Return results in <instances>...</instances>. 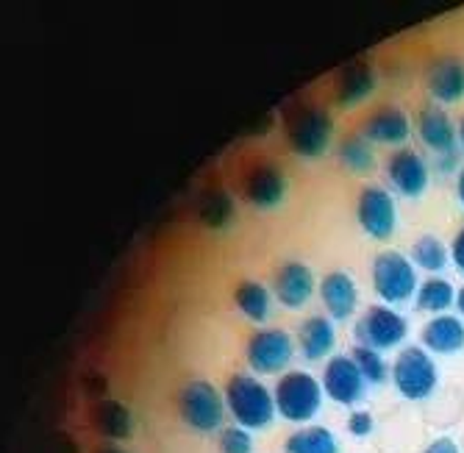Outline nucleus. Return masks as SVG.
Segmentation results:
<instances>
[{"label":"nucleus","instance_id":"nucleus-30","mask_svg":"<svg viewBox=\"0 0 464 453\" xmlns=\"http://www.w3.org/2000/svg\"><path fill=\"white\" fill-rule=\"evenodd\" d=\"M372 415L370 411H351V418H348V431L353 434V437H359V439H364V437H370L372 434Z\"/></svg>","mask_w":464,"mask_h":453},{"label":"nucleus","instance_id":"nucleus-3","mask_svg":"<svg viewBox=\"0 0 464 453\" xmlns=\"http://www.w3.org/2000/svg\"><path fill=\"white\" fill-rule=\"evenodd\" d=\"M334 137V120L320 106H295L286 120V142L289 150L304 159L325 156Z\"/></svg>","mask_w":464,"mask_h":453},{"label":"nucleus","instance_id":"nucleus-4","mask_svg":"<svg viewBox=\"0 0 464 453\" xmlns=\"http://www.w3.org/2000/svg\"><path fill=\"white\" fill-rule=\"evenodd\" d=\"M179 411L181 420L198 431V434H215L223 431V420H226V398L218 392V387L212 381H189L181 395H179Z\"/></svg>","mask_w":464,"mask_h":453},{"label":"nucleus","instance_id":"nucleus-22","mask_svg":"<svg viewBox=\"0 0 464 453\" xmlns=\"http://www.w3.org/2000/svg\"><path fill=\"white\" fill-rule=\"evenodd\" d=\"M270 290L259 281H242L234 290V304L237 309L253 320V323H265L270 317Z\"/></svg>","mask_w":464,"mask_h":453},{"label":"nucleus","instance_id":"nucleus-13","mask_svg":"<svg viewBox=\"0 0 464 453\" xmlns=\"http://www.w3.org/2000/svg\"><path fill=\"white\" fill-rule=\"evenodd\" d=\"M245 200L259 212L278 209L286 198V176L281 173L278 164H259L245 176L242 184Z\"/></svg>","mask_w":464,"mask_h":453},{"label":"nucleus","instance_id":"nucleus-8","mask_svg":"<svg viewBox=\"0 0 464 453\" xmlns=\"http://www.w3.org/2000/svg\"><path fill=\"white\" fill-rule=\"evenodd\" d=\"M292 353H295V342L284 328H259L256 334H250L245 351L250 370L259 376H276V373L284 376V370L292 361Z\"/></svg>","mask_w":464,"mask_h":453},{"label":"nucleus","instance_id":"nucleus-31","mask_svg":"<svg viewBox=\"0 0 464 453\" xmlns=\"http://www.w3.org/2000/svg\"><path fill=\"white\" fill-rule=\"evenodd\" d=\"M450 262L456 265L459 273H464V228L456 234V239L450 245Z\"/></svg>","mask_w":464,"mask_h":453},{"label":"nucleus","instance_id":"nucleus-26","mask_svg":"<svg viewBox=\"0 0 464 453\" xmlns=\"http://www.w3.org/2000/svg\"><path fill=\"white\" fill-rule=\"evenodd\" d=\"M453 304H456V290L445 278H429L417 286V309L420 312L445 314Z\"/></svg>","mask_w":464,"mask_h":453},{"label":"nucleus","instance_id":"nucleus-33","mask_svg":"<svg viewBox=\"0 0 464 453\" xmlns=\"http://www.w3.org/2000/svg\"><path fill=\"white\" fill-rule=\"evenodd\" d=\"M456 198H459V203L464 206V168L459 170V178H456Z\"/></svg>","mask_w":464,"mask_h":453},{"label":"nucleus","instance_id":"nucleus-16","mask_svg":"<svg viewBox=\"0 0 464 453\" xmlns=\"http://www.w3.org/2000/svg\"><path fill=\"white\" fill-rule=\"evenodd\" d=\"M362 137L372 145H406L411 137V120L398 106H382L364 120Z\"/></svg>","mask_w":464,"mask_h":453},{"label":"nucleus","instance_id":"nucleus-19","mask_svg":"<svg viewBox=\"0 0 464 453\" xmlns=\"http://www.w3.org/2000/svg\"><path fill=\"white\" fill-rule=\"evenodd\" d=\"M420 340H423V348L429 353H442V356L459 353L464 348V323L453 314H437L434 320L426 323Z\"/></svg>","mask_w":464,"mask_h":453},{"label":"nucleus","instance_id":"nucleus-24","mask_svg":"<svg viewBox=\"0 0 464 453\" xmlns=\"http://www.w3.org/2000/svg\"><path fill=\"white\" fill-rule=\"evenodd\" d=\"M340 161L343 168L353 176H367L375 170V150H372V142H367L359 134H348L343 142H340Z\"/></svg>","mask_w":464,"mask_h":453},{"label":"nucleus","instance_id":"nucleus-7","mask_svg":"<svg viewBox=\"0 0 464 453\" xmlns=\"http://www.w3.org/2000/svg\"><path fill=\"white\" fill-rule=\"evenodd\" d=\"M406 334H409V320L387 304L370 306L353 328L356 342L378 353L398 348L406 340Z\"/></svg>","mask_w":464,"mask_h":453},{"label":"nucleus","instance_id":"nucleus-28","mask_svg":"<svg viewBox=\"0 0 464 453\" xmlns=\"http://www.w3.org/2000/svg\"><path fill=\"white\" fill-rule=\"evenodd\" d=\"M234 217V200L223 192H215L206 198V206H203V220L212 226V228H223L226 223H231Z\"/></svg>","mask_w":464,"mask_h":453},{"label":"nucleus","instance_id":"nucleus-18","mask_svg":"<svg viewBox=\"0 0 464 453\" xmlns=\"http://www.w3.org/2000/svg\"><path fill=\"white\" fill-rule=\"evenodd\" d=\"M334 345H336V328L334 320L325 314H312L298 328V348L306 361H320L331 356Z\"/></svg>","mask_w":464,"mask_h":453},{"label":"nucleus","instance_id":"nucleus-6","mask_svg":"<svg viewBox=\"0 0 464 453\" xmlns=\"http://www.w3.org/2000/svg\"><path fill=\"white\" fill-rule=\"evenodd\" d=\"M417 270L401 251H382L372 259V290L387 306H398L417 295Z\"/></svg>","mask_w":464,"mask_h":453},{"label":"nucleus","instance_id":"nucleus-32","mask_svg":"<svg viewBox=\"0 0 464 453\" xmlns=\"http://www.w3.org/2000/svg\"><path fill=\"white\" fill-rule=\"evenodd\" d=\"M423 453H459V445H456L450 437H440V439H434Z\"/></svg>","mask_w":464,"mask_h":453},{"label":"nucleus","instance_id":"nucleus-10","mask_svg":"<svg viewBox=\"0 0 464 453\" xmlns=\"http://www.w3.org/2000/svg\"><path fill=\"white\" fill-rule=\"evenodd\" d=\"M367 381L362 376V370L356 367V361L345 353L340 356H331L325 370H323V392L334 400V403H343V406H353L364 398Z\"/></svg>","mask_w":464,"mask_h":453},{"label":"nucleus","instance_id":"nucleus-29","mask_svg":"<svg viewBox=\"0 0 464 453\" xmlns=\"http://www.w3.org/2000/svg\"><path fill=\"white\" fill-rule=\"evenodd\" d=\"M256 442H253V434L242 426H228L220 431L218 437V450L220 453H253Z\"/></svg>","mask_w":464,"mask_h":453},{"label":"nucleus","instance_id":"nucleus-9","mask_svg":"<svg viewBox=\"0 0 464 453\" xmlns=\"http://www.w3.org/2000/svg\"><path fill=\"white\" fill-rule=\"evenodd\" d=\"M356 220L370 239H392L398 226V206L392 192L384 187H364L356 200Z\"/></svg>","mask_w":464,"mask_h":453},{"label":"nucleus","instance_id":"nucleus-15","mask_svg":"<svg viewBox=\"0 0 464 453\" xmlns=\"http://www.w3.org/2000/svg\"><path fill=\"white\" fill-rule=\"evenodd\" d=\"M320 301L334 323H345L359 306L356 281L348 270H334L320 281Z\"/></svg>","mask_w":464,"mask_h":453},{"label":"nucleus","instance_id":"nucleus-34","mask_svg":"<svg viewBox=\"0 0 464 453\" xmlns=\"http://www.w3.org/2000/svg\"><path fill=\"white\" fill-rule=\"evenodd\" d=\"M456 309H459V314L464 317V286H459V290H456V304H453Z\"/></svg>","mask_w":464,"mask_h":453},{"label":"nucleus","instance_id":"nucleus-11","mask_svg":"<svg viewBox=\"0 0 464 453\" xmlns=\"http://www.w3.org/2000/svg\"><path fill=\"white\" fill-rule=\"evenodd\" d=\"M273 295L284 309H292V312L304 309L314 295V273H312V267L306 262H301V259L284 262L273 275Z\"/></svg>","mask_w":464,"mask_h":453},{"label":"nucleus","instance_id":"nucleus-36","mask_svg":"<svg viewBox=\"0 0 464 453\" xmlns=\"http://www.w3.org/2000/svg\"><path fill=\"white\" fill-rule=\"evenodd\" d=\"M459 145L464 148V117H461V122H459Z\"/></svg>","mask_w":464,"mask_h":453},{"label":"nucleus","instance_id":"nucleus-12","mask_svg":"<svg viewBox=\"0 0 464 453\" xmlns=\"http://www.w3.org/2000/svg\"><path fill=\"white\" fill-rule=\"evenodd\" d=\"M417 137L431 153L442 159V164L456 161V148H459V131L440 106H426L420 109L417 117Z\"/></svg>","mask_w":464,"mask_h":453},{"label":"nucleus","instance_id":"nucleus-25","mask_svg":"<svg viewBox=\"0 0 464 453\" xmlns=\"http://www.w3.org/2000/svg\"><path fill=\"white\" fill-rule=\"evenodd\" d=\"M411 265L414 267H423L426 273H440L448 267V248H445V242L434 234H423L420 239H414L411 245V254H409Z\"/></svg>","mask_w":464,"mask_h":453},{"label":"nucleus","instance_id":"nucleus-20","mask_svg":"<svg viewBox=\"0 0 464 453\" xmlns=\"http://www.w3.org/2000/svg\"><path fill=\"white\" fill-rule=\"evenodd\" d=\"M372 90H375V72L364 62H353L343 67L340 78H336V98H340L343 109L362 103L364 98L372 95Z\"/></svg>","mask_w":464,"mask_h":453},{"label":"nucleus","instance_id":"nucleus-17","mask_svg":"<svg viewBox=\"0 0 464 453\" xmlns=\"http://www.w3.org/2000/svg\"><path fill=\"white\" fill-rule=\"evenodd\" d=\"M426 87L440 103H459L464 98V62L456 56H440L426 70Z\"/></svg>","mask_w":464,"mask_h":453},{"label":"nucleus","instance_id":"nucleus-27","mask_svg":"<svg viewBox=\"0 0 464 453\" xmlns=\"http://www.w3.org/2000/svg\"><path fill=\"white\" fill-rule=\"evenodd\" d=\"M351 359L356 361V367L362 370V376H364V381L367 384H384L387 379H390V364L384 361V356L378 353V351H372V348H364V345H356L353 351H351Z\"/></svg>","mask_w":464,"mask_h":453},{"label":"nucleus","instance_id":"nucleus-1","mask_svg":"<svg viewBox=\"0 0 464 453\" xmlns=\"http://www.w3.org/2000/svg\"><path fill=\"white\" fill-rule=\"evenodd\" d=\"M226 406L231 411L234 423L247 429V431L267 429L278 415L273 392L250 373H237V376L228 379Z\"/></svg>","mask_w":464,"mask_h":453},{"label":"nucleus","instance_id":"nucleus-23","mask_svg":"<svg viewBox=\"0 0 464 453\" xmlns=\"http://www.w3.org/2000/svg\"><path fill=\"white\" fill-rule=\"evenodd\" d=\"M95 426L101 429V434H106L111 439H129L131 431H134V418L122 403L103 400L95 409Z\"/></svg>","mask_w":464,"mask_h":453},{"label":"nucleus","instance_id":"nucleus-14","mask_svg":"<svg viewBox=\"0 0 464 453\" xmlns=\"http://www.w3.org/2000/svg\"><path fill=\"white\" fill-rule=\"evenodd\" d=\"M387 178L403 198H420L429 187V164L414 148H398L387 161Z\"/></svg>","mask_w":464,"mask_h":453},{"label":"nucleus","instance_id":"nucleus-21","mask_svg":"<svg viewBox=\"0 0 464 453\" xmlns=\"http://www.w3.org/2000/svg\"><path fill=\"white\" fill-rule=\"evenodd\" d=\"M284 453H340V442L325 426H304L286 437Z\"/></svg>","mask_w":464,"mask_h":453},{"label":"nucleus","instance_id":"nucleus-2","mask_svg":"<svg viewBox=\"0 0 464 453\" xmlns=\"http://www.w3.org/2000/svg\"><path fill=\"white\" fill-rule=\"evenodd\" d=\"M323 381L306 370H289L276 384V409L289 423H309L323 406Z\"/></svg>","mask_w":464,"mask_h":453},{"label":"nucleus","instance_id":"nucleus-5","mask_svg":"<svg viewBox=\"0 0 464 453\" xmlns=\"http://www.w3.org/2000/svg\"><path fill=\"white\" fill-rule=\"evenodd\" d=\"M392 384L406 400H426L434 395L440 384L437 364L431 353L420 345H409L398 353L392 364Z\"/></svg>","mask_w":464,"mask_h":453},{"label":"nucleus","instance_id":"nucleus-35","mask_svg":"<svg viewBox=\"0 0 464 453\" xmlns=\"http://www.w3.org/2000/svg\"><path fill=\"white\" fill-rule=\"evenodd\" d=\"M95 453H125L122 448H117V445H103V448H98Z\"/></svg>","mask_w":464,"mask_h":453}]
</instances>
